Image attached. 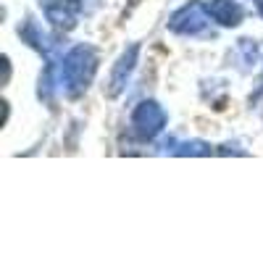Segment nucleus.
<instances>
[{
  "label": "nucleus",
  "instance_id": "nucleus-1",
  "mask_svg": "<svg viewBox=\"0 0 263 263\" xmlns=\"http://www.w3.org/2000/svg\"><path fill=\"white\" fill-rule=\"evenodd\" d=\"M92 74H95V50L92 48L79 45V48H74L69 55H66L61 79H63L66 90H69L71 95L87 90V82L92 79Z\"/></svg>",
  "mask_w": 263,
  "mask_h": 263
},
{
  "label": "nucleus",
  "instance_id": "nucleus-3",
  "mask_svg": "<svg viewBox=\"0 0 263 263\" xmlns=\"http://www.w3.org/2000/svg\"><path fill=\"white\" fill-rule=\"evenodd\" d=\"M208 18H211L208 8L192 3V6H184L177 16L171 18V29H174V32H184V34H197Z\"/></svg>",
  "mask_w": 263,
  "mask_h": 263
},
{
  "label": "nucleus",
  "instance_id": "nucleus-2",
  "mask_svg": "<svg viewBox=\"0 0 263 263\" xmlns=\"http://www.w3.org/2000/svg\"><path fill=\"white\" fill-rule=\"evenodd\" d=\"M163 124H166V114L158 108V103H140V108L135 111V116H132V126H135V132L145 140L156 137L163 129Z\"/></svg>",
  "mask_w": 263,
  "mask_h": 263
},
{
  "label": "nucleus",
  "instance_id": "nucleus-5",
  "mask_svg": "<svg viewBox=\"0 0 263 263\" xmlns=\"http://www.w3.org/2000/svg\"><path fill=\"white\" fill-rule=\"evenodd\" d=\"M135 58H137V45L132 48L129 53H124L121 61H119V66L114 69V74H111V84H114L111 87V95H116L121 87L126 84V77L132 74V69H135Z\"/></svg>",
  "mask_w": 263,
  "mask_h": 263
},
{
  "label": "nucleus",
  "instance_id": "nucleus-6",
  "mask_svg": "<svg viewBox=\"0 0 263 263\" xmlns=\"http://www.w3.org/2000/svg\"><path fill=\"white\" fill-rule=\"evenodd\" d=\"M255 6H258V11H260V16H263V0H255Z\"/></svg>",
  "mask_w": 263,
  "mask_h": 263
},
{
  "label": "nucleus",
  "instance_id": "nucleus-4",
  "mask_svg": "<svg viewBox=\"0 0 263 263\" xmlns=\"http://www.w3.org/2000/svg\"><path fill=\"white\" fill-rule=\"evenodd\" d=\"M208 13H211L213 21H218V24H224V27H234L242 21V8L237 3H232V0H213L208 6Z\"/></svg>",
  "mask_w": 263,
  "mask_h": 263
}]
</instances>
